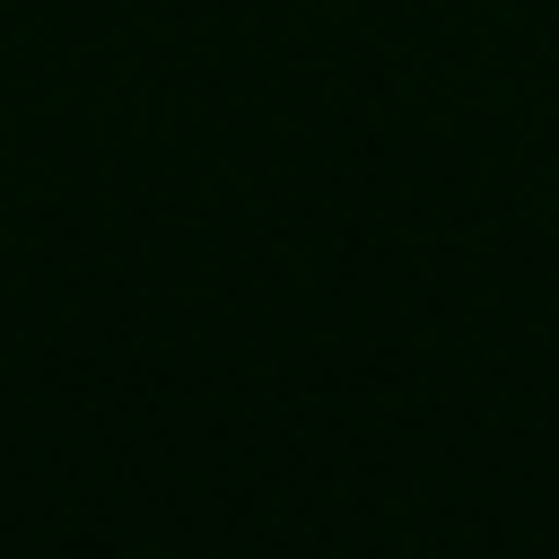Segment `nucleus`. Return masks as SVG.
<instances>
[]
</instances>
